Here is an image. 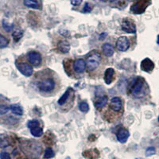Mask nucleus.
<instances>
[{
  "label": "nucleus",
  "mask_w": 159,
  "mask_h": 159,
  "mask_svg": "<svg viewBox=\"0 0 159 159\" xmlns=\"http://www.w3.org/2000/svg\"><path fill=\"white\" fill-rule=\"evenodd\" d=\"M101 61V56L99 52H92L88 56L87 61H86V66L89 72L94 71L98 67Z\"/></svg>",
  "instance_id": "obj_1"
},
{
  "label": "nucleus",
  "mask_w": 159,
  "mask_h": 159,
  "mask_svg": "<svg viewBox=\"0 0 159 159\" xmlns=\"http://www.w3.org/2000/svg\"><path fill=\"white\" fill-rule=\"evenodd\" d=\"M55 80L51 77H46L41 80L38 83V88L41 92H49L55 89Z\"/></svg>",
  "instance_id": "obj_2"
},
{
  "label": "nucleus",
  "mask_w": 159,
  "mask_h": 159,
  "mask_svg": "<svg viewBox=\"0 0 159 159\" xmlns=\"http://www.w3.org/2000/svg\"><path fill=\"white\" fill-rule=\"evenodd\" d=\"M150 5V0H139L131 7V11L134 14H142Z\"/></svg>",
  "instance_id": "obj_3"
},
{
  "label": "nucleus",
  "mask_w": 159,
  "mask_h": 159,
  "mask_svg": "<svg viewBox=\"0 0 159 159\" xmlns=\"http://www.w3.org/2000/svg\"><path fill=\"white\" fill-rule=\"evenodd\" d=\"M17 68L22 75H24L25 76H27V77L32 76L33 72H34V69H33L32 66L30 64L25 63V62H18V63H17Z\"/></svg>",
  "instance_id": "obj_4"
},
{
  "label": "nucleus",
  "mask_w": 159,
  "mask_h": 159,
  "mask_svg": "<svg viewBox=\"0 0 159 159\" xmlns=\"http://www.w3.org/2000/svg\"><path fill=\"white\" fill-rule=\"evenodd\" d=\"M143 86L144 82L142 79H136L132 86V94L135 96H140L143 94Z\"/></svg>",
  "instance_id": "obj_5"
},
{
  "label": "nucleus",
  "mask_w": 159,
  "mask_h": 159,
  "mask_svg": "<svg viewBox=\"0 0 159 159\" xmlns=\"http://www.w3.org/2000/svg\"><path fill=\"white\" fill-rule=\"evenodd\" d=\"M27 58L30 63L35 67L39 66L42 63V55L36 51L30 52L27 54Z\"/></svg>",
  "instance_id": "obj_6"
},
{
  "label": "nucleus",
  "mask_w": 159,
  "mask_h": 159,
  "mask_svg": "<svg viewBox=\"0 0 159 159\" xmlns=\"http://www.w3.org/2000/svg\"><path fill=\"white\" fill-rule=\"evenodd\" d=\"M116 47L121 52H125L130 47V42L129 39L125 36H122L118 38L116 42Z\"/></svg>",
  "instance_id": "obj_7"
},
{
  "label": "nucleus",
  "mask_w": 159,
  "mask_h": 159,
  "mask_svg": "<svg viewBox=\"0 0 159 159\" xmlns=\"http://www.w3.org/2000/svg\"><path fill=\"white\" fill-rule=\"evenodd\" d=\"M122 30L128 34H134L136 32L135 25L130 21L124 20L122 23Z\"/></svg>",
  "instance_id": "obj_8"
},
{
  "label": "nucleus",
  "mask_w": 159,
  "mask_h": 159,
  "mask_svg": "<svg viewBox=\"0 0 159 159\" xmlns=\"http://www.w3.org/2000/svg\"><path fill=\"white\" fill-rule=\"evenodd\" d=\"M154 68V62L149 58H145L143 61L141 62V69L142 70L147 72H150Z\"/></svg>",
  "instance_id": "obj_9"
},
{
  "label": "nucleus",
  "mask_w": 159,
  "mask_h": 159,
  "mask_svg": "<svg viewBox=\"0 0 159 159\" xmlns=\"http://www.w3.org/2000/svg\"><path fill=\"white\" fill-rule=\"evenodd\" d=\"M74 70L78 73H81L86 69V61L83 59H77L75 61L74 65H73Z\"/></svg>",
  "instance_id": "obj_10"
},
{
  "label": "nucleus",
  "mask_w": 159,
  "mask_h": 159,
  "mask_svg": "<svg viewBox=\"0 0 159 159\" xmlns=\"http://www.w3.org/2000/svg\"><path fill=\"white\" fill-rule=\"evenodd\" d=\"M129 135H130V133H129V131L127 129H120L117 133L118 141L121 143H125L127 141Z\"/></svg>",
  "instance_id": "obj_11"
},
{
  "label": "nucleus",
  "mask_w": 159,
  "mask_h": 159,
  "mask_svg": "<svg viewBox=\"0 0 159 159\" xmlns=\"http://www.w3.org/2000/svg\"><path fill=\"white\" fill-rule=\"evenodd\" d=\"M110 107L114 111H119L122 108V100L119 97H114L111 99Z\"/></svg>",
  "instance_id": "obj_12"
},
{
  "label": "nucleus",
  "mask_w": 159,
  "mask_h": 159,
  "mask_svg": "<svg viewBox=\"0 0 159 159\" xmlns=\"http://www.w3.org/2000/svg\"><path fill=\"white\" fill-rule=\"evenodd\" d=\"M114 76H115V70L111 68H109L107 70L105 71L104 73V81L107 84H110L113 80H114Z\"/></svg>",
  "instance_id": "obj_13"
},
{
  "label": "nucleus",
  "mask_w": 159,
  "mask_h": 159,
  "mask_svg": "<svg viewBox=\"0 0 159 159\" xmlns=\"http://www.w3.org/2000/svg\"><path fill=\"white\" fill-rule=\"evenodd\" d=\"M102 50L105 56L111 57L114 54V48L110 43H104L102 46Z\"/></svg>",
  "instance_id": "obj_14"
},
{
  "label": "nucleus",
  "mask_w": 159,
  "mask_h": 159,
  "mask_svg": "<svg viewBox=\"0 0 159 159\" xmlns=\"http://www.w3.org/2000/svg\"><path fill=\"white\" fill-rule=\"evenodd\" d=\"M58 49L62 53H67L70 50V44L66 41H62L58 44Z\"/></svg>",
  "instance_id": "obj_15"
},
{
  "label": "nucleus",
  "mask_w": 159,
  "mask_h": 159,
  "mask_svg": "<svg viewBox=\"0 0 159 159\" xmlns=\"http://www.w3.org/2000/svg\"><path fill=\"white\" fill-rule=\"evenodd\" d=\"M107 96H100V97L98 98L97 99V100L96 101L95 105H96V108L100 109V108H102V107H104L105 105H106V103H107Z\"/></svg>",
  "instance_id": "obj_16"
},
{
  "label": "nucleus",
  "mask_w": 159,
  "mask_h": 159,
  "mask_svg": "<svg viewBox=\"0 0 159 159\" xmlns=\"http://www.w3.org/2000/svg\"><path fill=\"white\" fill-rule=\"evenodd\" d=\"M11 111L17 116H22L23 114V110L19 104H12L10 107Z\"/></svg>",
  "instance_id": "obj_17"
},
{
  "label": "nucleus",
  "mask_w": 159,
  "mask_h": 159,
  "mask_svg": "<svg viewBox=\"0 0 159 159\" xmlns=\"http://www.w3.org/2000/svg\"><path fill=\"white\" fill-rule=\"evenodd\" d=\"M30 133L32 134V135H34V137H41L43 134V130L40 126L38 127H33V128L30 129Z\"/></svg>",
  "instance_id": "obj_18"
},
{
  "label": "nucleus",
  "mask_w": 159,
  "mask_h": 159,
  "mask_svg": "<svg viewBox=\"0 0 159 159\" xmlns=\"http://www.w3.org/2000/svg\"><path fill=\"white\" fill-rule=\"evenodd\" d=\"M24 4L27 7L33 8V9H38V2L37 0H24Z\"/></svg>",
  "instance_id": "obj_19"
},
{
  "label": "nucleus",
  "mask_w": 159,
  "mask_h": 159,
  "mask_svg": "<svg viewBox=\"0 0 159 159\" xmlns=\"http://www.w3.org/2000/svg\"><path fill=\"white\" fill-rule=\"evenodd\" d=\"M69 93H70V91H69V90L66 91V92H65L61 96V98L58 99V104H59V105L65 104V103L67 102L68 99H69Z\"/></svg>",
  "instance_id": "obj_20"
},
{
  "label": "nucleus",
  "mask_w": 159,
  "mask_h": 159,
  "mask_svg": "<svg viewBox=\"0 0 159 159\" xmlns=\"http://www.w3.org/2000/svg\"><path fill=\"white\" fill-rule=\"evenodd\" d=\"M12 35L15 42H18V41H19V39H21L22 37L23 36V31L21 29H17L13 32Z\"/></svg>",
  "instance_id": "obj_21"
},
{
  "label": "nucleus",
  "mask_w": 159,
  "mask_h": 159,
  "mask_svg": "<svg viewBox=\"0 0 159 159\" xmlns=\"http://www.w3.org/2000/svg\"><path fill=\"white\" fill-rule=\"evenodd\" d=\"M13 26H14V25H13L12 23H9V22L5 19L2 20V27H3V29L5 30L7 32H11L13 29Z\"/></svg>",
  "instance_id": "obj_22"
},
{
  "label": "nucleus",
  "mask_w": 159,
  "mask_h": 159,
  "mask_svg": "<svg viewBox=\"0 0 159 159\" xmlns=\"http://www.w3.org/2000/svg\"><path fill=\"white\" fill-rule=\"evenodd\" d=\"M79 109L80 110V111L82 112H87L89 110V103L86 101L80 102L79 104Z\"/></svg>",
  "instance_id": "obj_23"
},
{
  "label": "nucleus",
  "mask_w": 159,
  "mask_h": 159,
  "mask_svg": "<svg viewBox=\"0 0 159 159\" xmlns=\"http://www.w3.org/2000/svg\"><path fill=\"white\" fill-rule=\"evenodd\" d=\"M54 156V152H53V150H52L51 148H47L46 150H45V155H44V157H45V158L46 159H49V158H52V157Z\"/></svg>",
  "instance_id": "obj_24"
},
{
  "label": "nucleus",
  "mask_w": 159,
  "mask_h": 159,
  "mask_svg": "<svg viewBox=\"0 0 159 159\" xmlns=\"http://www.w3.org/2000/svg\"><path fill=\"white\" fill-rule=\"evenodd\" d=\"M8 45V40L3 37L2 35L0 34V49L5 48Z\"/></svg>",
  "instance_id": "obj_25"
},
{
  "label": "nucleus",
  "mask_w": 159,
  "mask_h": 159,
  "mask_svg": "<svg viewBox=\"0 0 159 159\" xmlns=\"http://www.w3.org/2000/svg\"><path fill=\"white\" fill-rule=\"evenodd\" d=\"M38 126H40V123L38 120H36V119H33V120H30V121L28 122V123H27V127H29L30 129L33 128V127H38Z\"/></svg>",
  "instance_id": "obj_26"
},
{
  "label": "nucleus",
  "mask_w": 159,
  "mask_h": 159,
  "mask_svg": "<svg viewBox=\"0 0 159 159\" xmlns=\"http://www.w3.org/2000/svg\"><path fill=\"white\" fill-rule=\"evenodd\" d=\"M155 153H156L155 148L153 147H150L147 149V150H146V156H147V157H150V156L155 154Z\"/></svg>",
  "instance_id": "obj_27"
},
{
  "label": "nucleus",
  "mask_w": 159,
  "mask_h": 159,
  "mask_svg": "<svg viewBox=\"0 0 159 159\" xmlns=\"http://www.w3.org/2000/svg\"><path fill=\"white\" fill-rule=\"evenodd\" d=\"M10 107H8L7 105H1V106H0V114L4 115L6 114V113H7Z\"/></svg>",
  "instance_id": "obj_28"
},
{
  "label": "nucleus",
  "mask_w": 159,
  "mask_h": 159,
  "mask_svg": "<svg viewBox=\"0 0 159 159\" xmlns=\"http://www.w3.org/2000/svg\"><path fill=\"white\" fill-rule=\"evenodd\" d=\"M0 159H11V156L7 152H2L0 154Z\"/></svg>",
  "instance_id": "obj_29"
},
{
  "label": "nucleus",
  "mask_w": 159,
  "mask_h": 159,
  "mask_svg": "<svg viewBox=\"0 0 159 159\" xmlns=\"http://www.w3.org/2000/svg\"><path fill=\"white\" fill-rule=\"evenodd\" d=\"M92 11V7H91V6L89 5V3H85L83 11L84 13H89Z\"/></svg>",
  "instance_id": "obj_30"
},
{
  "label": "nucleus",
  "mask_w": 159,
  "mask_h": 159,
  "mask_svg": "<svg viewBox=\"0 0 159 159\" xmlns=\"http://www.w3.org/2000/svg\"><path fill=\"white\" fill-rule=\"evenodd\" d=\"M71 3L73 6H79L82 2V0H70Z\"/></svg>",
  "instance_id": "obj_31"
},
{
  "label": "nucleus",
  "mask_w": 159,
  "mask_h": 159,
  "mask_svg": "<svg viewBox=\"0 0 159 159\" xmlns=\"http://www.w3.org/2000/svg\"><path fill=\"white\" fill-rule=\"evenodd\" d=\"M106 36H107V33H103V34H101V35L99 36V40H101L102 41Z\"/></svg>",
  "instance_id": "obj_32"
},
{
  "label": "nucleus",
  "mask_w": 159,
  "mask_h": 159,
  "mask_svg": "<svg viewBox=\"0 0 159 159\" xmlns=\"http://www.w3.org/2000/svg\"><path fill=\"white\" fill-rule=\"evenodd\" d=\"M157 43L159 45V35L157 36Z\"/></svg>",
  "instance_id": "obj_33"
},
{
  "label": "nucleus",
  "mask_w": 159,
  "mask_h": 159,
  "mask_svg": "<svg viewBox=\"0 0 159 159\" xmlns=\"http://www.w3.org/2000/svg\"><path fill=\"white\" fill-rule=\"evenodd\" d=\"M111 1H115V0H111Z\"/></svg>",
  "instance_id": "obj_34"
},
{
  "label": "nucleus",
  "mask_w": 159,
  "mask_h": 159,
  "mask_svg": "<svg viewBox=\"0 0 159 159\" xmlns=\"http://www.w3.org/2000/svg\"><path fill=\"white\" fill-rule=\"evenodd\" d=\"M158 122H159V116H158Z\"/></svg>",
  "instance_id": "obj_35"
},
{
  "label": "nucleus",
  "mask_w": 159,
  "mask_h": 159,
  "mask_svg": "<svg viewBox=\"0 0 159 159\" xmlns=\"http://www.w3.org/2000/svg\"><path fill=\"white\" fill-rule=\"evenodd\" d=\"M137 159H142V158H137Z\"/></svg>",
  "instance_id": "obj_36"
}]
</instances>
